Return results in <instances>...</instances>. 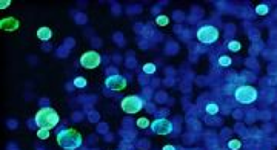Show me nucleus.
<instances>
[{
	"label": "nucleus",
	"instance_id": "1",
	"mask_svg": "<svg viewBox=\"0 0 277 150\" xmlns=\"http://www.w3.org/2000/svg\"><path fill=\"white\" fill-rule=\"evenodd\" d=\"M57 144L65 148V150H77L80 148V145L83 144V139H82V135L74 130V129H63L57 133Z\"/></svg>",
	"mask_w": 277,
	"mask_h": 150
},
{
	"label": "nucleus",
	"instance_id": "2",
	"mask_svg": "<svg viewBox=\"0 0 277 150\" xmlns=\"http://www.w3.org/2000/svg\"><path fill=\"white\" fill-rule=\"evenodd\" d=\"M59 121H60L59 113L49 106L48 107H40L39 112L36 113V118H34L36 126H39V129H46V130L54 129Z\"/></svg>",
	"mask_w": 277,
	"mask_h": 150
},
{
	"label": "nucleus",
	"instance_id": "3",
	"mask_svg": "<svg viewBox=\"0 0 277 150\" xmlns=\"http://www.w3.org/2000/svg\"><path fill=\"white\" fill-rule=\"evenodd\" d=\"M145 106H146V100H143L142 97H138V95H128L120 103L122 110L125 113H129V115L140 112Z\"/></svg>",
	"mask_w": 277,
	"mask_h": 150
},
{
	"label": "nucleus",
	"instance_id": "4",
	"mask_svg": "<svg viewBox=\"0 0 277 150\" xmlns=\"http://www.w3.org/2000/svg\"><path fill=\"white\" fill-rule=\"evenodd\" d=\"M257 89L252 87V86H239L234 92V97H236V101L242 103V104H251L257 100Z\"/></svg>",
	"mask_w": 277,
	"mask_h": 150
},
{
	"label": "nucleus",
	"instance_id": "5",
	"mask_svg": "<svg viewBox=\"0 0 277 150\" xmlns=\"http://www.w3.org/2000/svg\"><path fill=\"white\" fill-rule=\"evenodd\" d=\"M217 38H219V31L216 26L206 25L197 31V40L203 45H213L214 42H217Z\"/></svg>",
	"mask_w": 277,
	"mask_h": 150
},
{
	"label": "nucleus",
	"instance_id": "6",
	"mask_svg": "<svg viewBox=\"0 0 277 150\" xmlns=\"http://www.w3.org/2000/svg\"><path fill=\"white\" fill-rule=\"evenodd\" d=\"M100 63H102V57L96 51H86L80 57V64L85 69H96Z\"/></svg>",
	"mask_w": 277,
	"mask_h": 150
},
{
	"label": "nucleus",
	"instance_id": "7",
	"mask_svg": "<svg viewBox=\"0 0 277 150\" xmlns=\"http://www.w3.org/2000/svg\"><path fill=\"white\" fill-rule=\"evenodd\" d=\"M151 130L157 135H170L174 130V124L166 118H157L154 123H151Z\"/></svg>",
	"mask_w": 277,
	"mask_h": 150
},
{
	"label": "nucleus",
	"instance_id": "8",
	"mask_svg": "<svg viewBox=\"0 0 277 150\" xmlns=\"http://www.w3.org/2000/svg\"><path fill=\"white\" fill-rule=\"evenodd\" d=\"M105 86L112 90V92H120L126 87V78L122 75H108V78L105 80Z\"/></svg>",
	"mask_w": 277,
	"mask_h": 150
},
{
	"label": "nucleus",
	"instance_id": "9",
	"mask_svg": "<svg viewBox=\"0 0 277 150\" xmlns=\"http://www.w3.org/2000/svg\"><path fill=\"white\" fill-rule=\"evenodd\" d=\"M0 28L5 29V31H16L19 28V22L14 17H6L0 22Z\"/></svg>",
	"mask_w": 277,
	"mask_h": 150
},
{
	"label": "nucleus",
	"instance_id": "10",
	"mask_svg": "<svg viewBox=\"0 0 277 150\" xmlns=\"http://www.w3.org/2000/svg\"><path fill=\"white\" fill-rule=\"evenodd\" d=\"M37 37H39V40H42V42H48V40H51V37H53V31H51L49 28H46V26H42V28L37 29Z\"/></svg>",
	"mask_w": 277,
	"mask_h": 150
},
{
	"label": "nucleus",
	"instance_id": "11",
	"mask_svg": "<svg viewBox=\"0 0 277 150\" xmlns=\"http://www.w3.org/2000/svg\"><path fill=\"white\" fill-rule=\"evenodd\" d=\"M120 136L123 138V141H126V142H131V141L135 138V132H132V130H128V129H122V130H120Z\"/></svg>",
	"mask_w": 277,
	"mask_h": 150
},
{
	"label": "nucleus",
	"instance_id": "12",
	"mask_svg": "<svg viewBox=\"0 0 277 150\" xmlns=\"http://www.w3.org/2000/svg\"><path fill=\"white\" fill-rule=\"evenodd\" d=\"M177 49H179V46H177V43H176V42H168V43H166V46H165V51H166V54H170V55L176 54V52H177Z\"/></svg>",
	"mask_w": 277,
	"mask_h": 150
},
{
	"label": "nucleus",
	"instance_id": "13",
	"mask_svg": "<svg viewBox=\"0 0 277 150\" xmlns=\"http://www.w3.org/2000/svg\"><path fill=\"white\" fill-rule=\"evenodd\" d=\"M156 64L154 63H146V64H143V74H146V75H151V74H154L156 72Z\"/></svg>",
	"mask_w": 277,
	"mask_h": 150
},
{
	"label": "nucleus",
	"instance_id": "14",
	"mask_svg": "<svg viewBox=\"0 0 277 150\" xmlns=\"http://www.w3.org/2000/svg\"><path fill=\"white\" fill-rule=\"evenodd\" d=\"M86 84H88V81L83 77H76L74 78V86L77 89H83V87H86Z\"/></svg>",
	"mask_w": 277,
	"mask_h": 150
},
{
	"label": "nucleus",
	"instance_id": "15",
	"mask_svg": "<svg viewBox=\"0 0 277 150\" xmlns=\"http://www.w3.org/2000/svg\"><path fill=\"white\" fill-rule=\"evenodd\" d=\"M168 22H170V19L166 16H163V14L157 16V19H156V25H159V26H166Z\"/></svg>",
	"mask_w": 277,
	"mask_h": 150
},
{
	"label": "nucleus",
	"instance_id": "16",
	"mask_svg": "<svg viewBox=\"0 0 277 150\" xmlns=\"http://www.w3.org/2000/svg\"><path fill=\"white\" fill-rule=\"evenodd\" d=\"M206 113L208 115H216V113H219V106L217 104H214V103H211V104H208L206 106Z\"/></svg>",
	"mask_w": 277,
	"mask_h": 150
},
{
	"label": "nucleus",
	"instance_id": "17",
	"mask_svg": "<svg viewBox=\"0 0 277 150\" xmlns=\"http://www.w3.org/2000/svg\"><path fill=\"white\" fill-rule=\"evenodd\" d=\"M69 55V49L63 45V46H60L59 49H57V57H60V58H65V57H68Z\"/></svg>",
	"mask_w": 277,
	"mask_h": 150
},
{
	"label": "nucleus",
	"instance_id": "18",
	"mask_svg": "<svg viewBox=\"0 0 277 150\" xmlns=\"http://www.w3.org/2000/svg\"><path fill=\"white\" fill-rule=\"evenodd\" d=\"M74 20H76L77 23H80V25H85V23L88 22V19H86V16H85L83 13H77V14L74 16Z\"/></svg>",
	"mask_w": 277,
	"mask_h": 150
},
{
	"label": "nucleus",
	"instance_id": "19",
	"mask_svg": "<svg viewBox=\"0 0 277 150\" xmlns=\"http://www.w3.org/2000/svg\"><path fill=\"white\" fill-rule=\"evenodd\" d=\"M88 119H89L91 123H99L100 115H99L96 110H91V112H88Z\"/></svg>",
	"mask_w": 277,
	"mask_h": 150
},
{
	"label": "nucleus",
	"instance_id": "20",
	"mask_svg": "<svg viewBox=\"0 0 277 150\" xmlns=\"http://www.w3.org/2000/svg\"><path fill=\"white\" fill-rule=\"evenodd\" d=\"M137 148L140 150H150V141L148 139H140L137 142Z\"/></svg>",
	"mask_w": 277,
	"mask_h": 150
},
{
	"label": "nucleus",
	"instance_id": "21",
	"mask_svg": "<svg viewBox=\"0 0 277 150\" xmlns=\"http://www.w3.org/2000/svg\"><path fill=\"white\" fill-rule=\"evenodd\" d=\"M219 64H220V66H223V68H226V66H229V64H231V58H229L228 55H222V57L219 58Z\"/></svg>",
	"mask_w": 277,
	"mask_h": 150
},
{
	"label": "nucleus",
	"instance_id": "22",
	"mask_svg": "<svg viewBox=\"0 0 277 150\" xmlns=\"http://www.w3.org/2000/svg\"><path fill=\"white\" fill-rule=\"evenodd\" d=\"M137 126L140 127V129H146V127L151 126V124H150L148 118H138V119H137Z\"/></svg>",
	"mask_w": 277,
	"mask_h": 150
},
{
	"label": "nucleus",
	"instance_id": "23",
	"mask_svg": "<svg viewBox=\"0 0 277 150\" xmlns=\"http://www.w3.org/2000/svg\"><path fill=\"white\" fill-rule=\"evenodd\" d=\"M37 138H40V139H48V138H49V130H46V129H39Z\"/></svg>",
	"mask_w": 277,
	"mask_h": 150
},
{
	"label": "nucleus",
	"instance_id": "24",
	"mask_svg": "<svg viewBox=\"0 0 277 150\" xmlns=\"http://www.w3.org/2000/svg\"><path fill=\"white\" fill-rule=\"evenodd\" d=\"M240 145H242V144H240V141H239V139H231V141L228 142V147H229L231 150H239V148H240Z\"/></svg>",
	"mask_w": 277,
	"mask_h": 150
},
{
	"label": "nucleus",
	"instance_id": "25",
	"mask_svg": "<svg viewBox=\"0 0 277 150\" xmlns=\"http://www.w3.org/2000/svg\"><path fill=\"white\" fill-rule=\"evenodd\" d=\"M228 49H229V51H232V52L240 51V43H239V42H236V40H234V42H229V43H228Z\"/></svg>",
	"mask_w": 277,
	"mask_h": 150
},
{
	"label": "nucleus",
	"instance_id": "26",
	"mask_svg": "<svg viewBox=\"0 0 277 150\" xmlns=\"http://www.w3.org/2000/svg\"><path fill=\"white\" fill-rule=\"evenodd\" d=\"M256 13H257L259 16H265V14H268V6H266V5H259V6L256 8Z\"/></svg>",
	"mask_w": 277,
	"mask_h": 150
},
{
	"label": "nucleus",
	"instance_id": "27",
	"mask_svg": "<svg viewBox=\"0 0 277 150\" xmlns=\"http://www.w3.org/2000/svg\"><path fill=\"white\" fill-rule=\"evenodd\" d=\"M166 98H168V97H166V92H162V90H160V92L156 93V100H157L159 103H165Z\"/></svg>",
	"mask_w": 277,
	"mask_h": 150
},
{
	"label": "nucleus",
	"instance_id": "28",
	"mask_svg": "<svg viewBox=\"0 0 277 150\" xmlns=\"http://www.w3.org/2000/svg\"><path fill=\"white\" fill-rule=\"evenodd\" d=\"M114 42H115V43H119V46H123V45H125L122 32H117V34H114Z\"/></svg>",
	"mask_w": 277,
	"mask_h": 150
},
{
	"label": "nucleus",
	"instance_id": "29",
	"mask_svg": "<svg viewBox=\"0 0 277 150\" xmlns=\"http://www.w3.org/2000/svg\"><path fill=\"white\" fill-rule=\"evenodd\" d=\"M145 109H146L150 113H156V112H157V109H156V106H154V103H153V101H146Z\"/></svg>",
	"mask_w": 277,
	"mask_h": 150
},
{
	"label": "nucleus",
	"instance_id": "30",
	"mask_svg": "<svg viewBox=\"0 0 277 150\" xmlns=\"http://www.w3.org/2000/svg\"><path fill=\"white\" fill-rule=\"evenodd\" d=\"M135 66H137V64H135V58H134V55H132L131 58L128 57V58H126V68H131V69H134Z\"/></svg>",
	"mask_w": 277,
	"mask_h": 150
},
{
	"label": "nucleus",
	"instance_id": "31",
	"mask_svg": "<svg viewBox=\"0 0 277 150\" xmlns=\"http://www.w3.org/2000/svg\"><path fill=\"white\" fill-rule=\"evenodd\" d=\"M97 132H99V133H103V135H105V133H108V124L100 123V124H99V127H97Z\"/></svg>",
	"mask_w": 277,
	"mask_h": 150
},
{
	"label": "nucleus",
	"instance_id": "32",
	"mask_svg": "<svg viewBox=\"0 0 277 150\" xmlns=\"http://www.w3.org/2000/svg\"><path fill=\"white\" fill-rule=\"evenodd\" d=\"M120 150H134V147H132V144H131V142L123 141V142L120 144Z\"/></svg>",
	"mask_w": 277,
	"mask_h": 150
},
{
	"label": "nucleus",
	"instance_id": "33",
	"mask_svg": "<svg viewBox=\"0 0 277 150\" xmlns=\"http://www.w3.org/2000/svg\"><path fill=\"white\" fill-rule=\"evenodd\" d=\"M138 81H140V84H148L150 83V78H148V75L146 74H140V77H138Z\"/></svg>",
	"mask_w": 277,
	"mask_h": 150
},
{
	"label": "nucleus",
	"instance_id": "34",
	"mask_svg": "<svg viewBox=\"0 0 277 150\" xmlns=\"http://www.w3.org/2000/svg\"><path fill=\"white\" fill-rule=\"evenodd\" d=\"M82 119H83V113L82 112H76L72 115V121H82Z\"/></svg>",
	"mask_w": 277,
	"mask_h": 150
},
{
	"label": "nucleus",
	"instance_id": "35",
	"mask_svg": "<svg viewBox=\"0 0 277 150\" xmlns=\"http://www.w3.org/2000/svg\"><path fill=\"white\" fill-rule=\"evenodd\" d=\"M10 5H11V0H2V2H0V9H5Z\"/></svg>",
	"mask_w": 277,
	"mask_h": 150
},
{
	"label": "nucleus",
	"instance_id": "36",
	"mask_svg": "<svg viewBox=\"0 0 277 150\" xmlns=\"http://www.w3.org/2000/svg\"><path fill=\"white\" fill-rule=\"evenodd\" d=\"M63 45H65V46H66V48H68V49H71V48H72V46H74V45H76V43H74V40H72V38H66V40H65V43H63Z\"/></svg>",
	"mask_w": 277,
	"mask_h": 150
},
{
	"label": "nucleus",
	"instance_id": "37",
	"mask_svg": "<svg viewBox=\"0 0 277 150\" xmlns=\"http://www.w3.org/2000/svg\"><path fill=\"white\" fill-rule=\"evenodd\" d=\"M156 115H159L160 118H163V116H166V115H168V110H166V109H160V110H157V112H156Z\"/></svg>",
	"mask_w": 277,
	"mask_h": 150
},
{
	"label": "nucleus",
	"instance_id": "38",
	"mask_svg": "<svg viewBox=\"0 0 277 150\" xmlns=\"http://www.w3.org/2000/svg\"><path fill=\"white\" fill-rule=\"evenodd\" d=\"M174 20H177V22H179V20H183V14L179 13V11H176V13H174Z\"/></svg>",
	"mask_w": 277,
	"mask_h": 150
},
{
	"label": "nucleus",
	"instance_id": "39",
	"mask_svg": "<svg viewBox=\"0 0 277 150\" xmlns=\"http://www.w3.org/2000/svg\"><path fill=\"white\" fill-rule=\"evenodd\" d=\"M8 127H10V129H16V127H17V121H16V119H10V121H8Z\"/></svg>",
	"mask_w": 277,
	"mask_h": 150
},
{
	"label": "nucleus",
	"instance_id": "40",
	"mask_svg": "<svg viewBox=\"0 0 277 150\" xmlns=\"http://www.w3.org/2000/svg\"><path fill=\"white\" fill-rule=\"evenodd\" d=\"M143 29H145V26H143V25H140V23H137V25H135V32H142V34H143Z\"/></svg>",
	"mask_w": 277,
	"mask_h": 150
},
{
	"label": "nucleus",
	"instance_id": "41",
	"mask_svg": "<svg viewBox=\"0 0 277 150\" xmlns=\"http://www.w3.org/2000/svg\"><path fill=\"white\" fill-rule=\"evenodd\" d=\"M43 104H45V107H48V104H49V100H48V98H42V100H40V106L43 107Z\"/></svg>",
	"mask_w": 277,
	"mask_h": 150
},
{
	"label": "nucleus",
	"instance_id": "42",
	"mask_svg": "<svg viewBox=\"0 0 277 150\" xmlns=\"http://www.w3.org/2000/svg\"><path fill=\"white\" fill-rule=\"evenodd\" d=\"M162 150H177L174 145H171V144H168V145H163V148Z\"/></svg>",
	"mask_w": 277,
	"mask_h": 150
},
{
	"label": "nucleus",
	"instance_id": "43",
	"mask_svg": "<svg viewBox=\"0 0 277 150\" xmlns=\"http://www.w3.org/2000/svg\"><path fill=\"white\" fill-rule=\"evenodd\" d=\"M182 31H183V29H182V26H180V25H176V26H174V32H177V34H180Z\"/></svg>",
	"mask_w": 277,
	"mask_h": 150
},
{
	"label": "nucleus",
	"instance_id": "44",
	"mask_svg": "<svg viewBox=\"0 0 277 150\" xmlns=\"http://www.w3.org/2000/svg\"><path fill=\"white\" fill-rule=\"evenodd\" d=\"M138 46H140V48H148L150 43L148 42H138Z\"/></svg>",
	"mask_w": 277,
	"mask_h": 150
},
{
	"label": "nucleus",
	"instance_id": "45",
	"mask_svg": "<svg viewBox=\"0 0 277 150\" xmlns=\"http://www.w3.org/2000/svg\"><path fill=\"white\" fill-rule=\"evenodd\" d=\"M173 83H174V80H173V78H171V77H170V78H166V80H165V84H168V86H173Z\"/></svg>",
	"mask_w": 277,
	"mask_h": 150
},
{
	"label": "nucleus",
	"instance_id": "46",
	"mask_svg": "<svg viewBox=\"0 0 277 150\" xmlns=\"http://www.w3.org/2000/svg\"><path fill=\"white\" fill-rule=\"evenodd\" d=\"M112 13H117V14H119V13H120V6H119V5H117V6L112 5Z\"/></svg>",
	"mask_w": 277,
	"mask_h": 150
},
{
	"label": "nucleus",
	"instance_id": "47",
	"mask_svg": "<svg viewBox=\"0 0 277 150\" xmlns=\"http://www.w3.org/2000/svg\"><path fill=\"white\" fill-rule=\"evenodd\" d=\"M151 13H153V14H159V13H160V8H159V6H156V8H153V9H151Z\"/></svg>",
	"mask_w": 277,
	"mask_h": 150
},
{
	"label": "nucleus",
	"instance_id": "48",
	"mask_svg": "<svg viewBox=\"0 0 277 150\" xmlns=\"http://www.w3.org/2000/svg\"><path fill=\"white\" fill-rule=\"evenodd\" d=\"M72 86H74V83H72V84L69 83V84H66V89H68V90L71 92V90H74V89H72Z\"/></svg>",
	"mask_w": 277,
	"mask_h": 150
},
{
	"label": "nucleus",
	"instance_id": "49",
	"mask_svg": "<svg viewBox=\"0 0 277 150\" xmlns=\"http://www.w3.org/2000/svg\"><path fill=\"white\" fill-rule=\"evenodd\" d=\"M112 60H114L115 63H119V61H120V57H119V55H114V57H112Z\"/></svg>",
	"mask_w": 277,
	"mask_h": 150
},
{
	"label": "nucleus",
	"instance_id": "50",
	"mask_svg": "<svg viewBox=\"0 0 277 150\" xmlns=\"http://www.w3.org/2000/svg\"><path fill=\"white\" fill-rule=\"evenodd\" d=\"M151 84H153V86H159V80H153Z\"/></svg>",
	"mask_w": 277,
	"mask_h": 150
},
{
	"label": "nucleus",
	"instance_id": "51",
	"mask_svg": "<svg viewBox=\"0 0 277 150\" xmlns=\"http://www.w3.org/2000/svg\"><path fill=\"white\" fill-rule=\"evenodd\" d=\"M106 141H112V135H111V133L106 135Z\"/></svg>",
	"mask_w": 277,
	"mask_h": 150
},
{
	"label": "nucleus",
	"instance_id": "52",
	"mask_svg": "<svg viewBox=\"0 0 277 150\" xmlns=\"http://www.w3.org/2000/svg\"><path fill=\"white\" fill-rule=\"evenodd\" d=\"M82 150H88V148H82Z\"/></svg>",
	"mask_w": 277,
	"mask_h": 150
}]
</instances>
